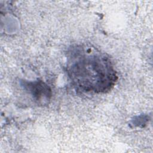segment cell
<instances>
[{
	"label": "cell",
	"mask_w": 153,
	"mask_h": 153,
	"mask_svg": "<svg viewBox=\"0 0 153 153\" xmlns=\"http://www.w3.org/2000/svg\"><path fill=\"white\" fill-rule=\"evenodd\" d=\"M66 69L74 87L82 92L107 93L118 79L110 58L90 45H76L70 48Z\"/></svg>",
	"instance_id": "6da1fadb"
},
{
	"label": "cell",
	"mask_w": 153,
	"mask_h": 153,
	"mask_svg": "<svg viewBox=\"0 0 153 153\" xmlns=\"http://www.w3.org/2000/svg\"><path fill=\"white\" fill-rule=\"evenodd\" d=\"M29 88L32 94L36 97L38 100L43 97H48L49 92L50 91L47 85H45L42 82H30L29 83Z\"/></svg>",
	"instance_id": "7a4b0ae2"
}]
</instances>
